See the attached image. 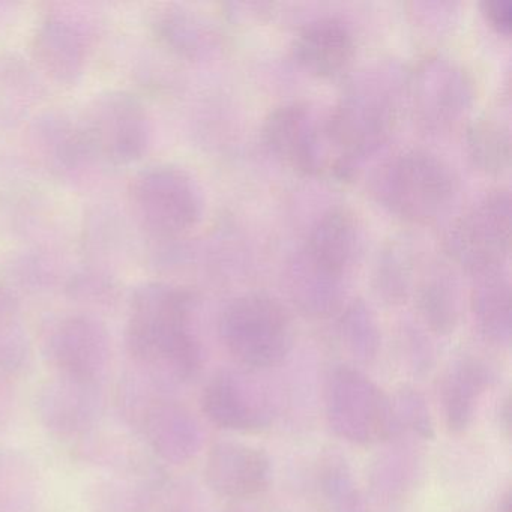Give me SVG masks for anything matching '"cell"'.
I'll return each instance as SVG.
<instances>
[{
	"instance_id": "7",
	"label": "cell",
	"mask_w": 512,
	"mask_h": 512,
	"mask_svg": "<svg viewBox=\"0 0 512 512\" xmlns=\"http://www.w3.org/2000/svg\"><path fill=\"white\" fill-rule=\"evenodd\" d=\"M322 403L329 430L343 442L370 446L392 436L391 395L353 365H335L328 371Z\"/></svg>"
},
{
	"instance_id": "19",
	"label": "cell",
	"mask_w": 512,
	"mask_h": 512,
	"mask_svg": "<svg viewBox=\"0 0 512 512\" xmlns=\"http://www.w3.org/2000/svg\"><path fill=\"white\" fill-rule=\"evenodd\" d=\"M157 26L164 44L191 61L212 58L223 47V35L217 26L184 8H167Z\"/></svg>"
},
{
	"instance_id": "18",
	"label": "cell",
	"mask_w": 512,
	"mask_h": 512,
	"mask_svg": "<svg viewBox=\"0 0 512 512\" xmlns=\"http://www.w3.org/2000/svg\"><path fill=\"white\" fill-rule=\"evenodd\" d=\"M284 287L293 307L308 319L323 320L337 316L349 301V283L320 271L299 251L284 269Z\"/></svg>"
},
{
	"instance_id": "1",
	"label": "cell",
	"mask_w": 512,
	"mask_h": 512,
	"mask_svg": "<svg viewBox=\"0 0 512 512\" xmlns=\"http://www.w3.org/2000/svg\"><path fill=\"white\" fill-rule=\"evenodd\" d=\"M460 176L431 149L409 148L383 161L371 176L370 196L383 211L412 226L445 220L460 196Z\"/></svg>"
},
{
	"instance_id": "13",
	"label": "cell",
	"mask_w": 512,
	"mask_h": 512,
	"mask_svg": "<svg viewBox=\"0 0 512 512\" xmlns=\"http://www.w3.org/2000/svg\"><path fill=\"white\" fill-rule=\"evenodd\" d=\"M85 124L89 145L113 160H133L148 143L146 113L124 94H109L95 101Z\"/></svg>"
},
{
	"instance_id": "16",
	"label": "cell",
	"mask_w": 512,
	"mask_h": 512,
	"mask_svg": "<svg viewBox=\"0 0 512 512\" xmlns=\"http://www.w3.org/2000/svg\"><path fill=\"white\" fill-rule=\"evenodd\" d=\"M473 331L491 349H508L512 337V286L508 268L473 275L466 301Z\"/></svg>"
},
{
	"instance_id": "6",
	"label": "cell",
	"mask_w": 512,
	"mask_h": 512,
	"mask_svg": "<svg viewBox=\"0 0 512 512\" xmlns=\"http://www.w3.org/2000/svg\"><path fill=\"white\" fill-rule=\"evenodd\" d=\"M410 112L418 130L428 136H449L460 130L476 101L472 71L451 56H422L406 76Z\"/></svg>"
},
{
	"instance_id": "3",
	"label": "cell",
	"mask_w": 512,
	"mask_h": 512,
	"mask_svg": "<svg viewBox=\"0 0 512 512\" xmlns=\"http://www.w3.org/2000/svg\"><path fill=\"white\" fill-rule=\"evenodd\" d=\"M218 335L236 367L269 371L289 358L295 323L283 302L266 293H245L227 302Z\"/></svg>"
},
{
	"instance_id": "26",
	"label": "cell",
	"mask_w": 512,
	"mask_h": 512,
	"mask_svg": "<svg viewBox=\"0 0 512 512\" xmlns=\"http://www.w3.org/2000/svg\"><path fill=\"white\" fill-rule=\"evenodd\" d=\"M481 14L485 23L499 37L511 38L512 34V0H484Z\"/></svg>"
},
{
	"instance_id": "9",
	"label": "cell",
	"mask_w": 512,
	"mask_h": 512,
	"mask_svg": "<svg viewBox=\"0 0 512 512\" xmlns=\"http://www.w3.org/2000/svg\"><path fill=\"white\" fill-rule=\"evenodd\" d=\"M131 202L145 229L179 238L202 218L203 196L196 179L179 167H154L133 182Z\"/></svg>"
},
{
	"instance_id": "15",
	"label": "cell",
	"mask_w": 512,
	"mask_h": 512,
	"mask_svg": "<svg viewBox=\"0 0 512 512\" xmlns=\"http://www.w3.org/2000/svg\"><path fill=\"white\" fill-rule=\"evenodd\" d=\"M292 53L296 64L311 77L338 79L352 68L355 61V35L343 20L322 17L298 32Z\"/></svg>"
},
{
	"instance_id": "10",
	"label": "cell",
	"mask_w": 512,
	"mask_h": 512,
	"mask_svg": "<svg viewBox=\"0 0 512 512\" xmlns=\"http://www.w3.org/2000/svg\"><path fill=\"white\" fill-rule=\"evenodd\" d=\"M367 244L361 215L350 206L337 205L313 221L298 251L320 271L349 283L364 262Z\"/></svg>"
},
{
	"instance_id": "17",
	"label": "cell",
	"mask_w": 512,
	"mask_h": 512,
	"mask_svg": "<svg viewBox=\"0 0 512 512\" xmlns=\"http://www.w3.org/2000/svg\"><path fill=\"white\" fill-rule=\"evenodd\" d=\"M368 469V490L382 505H395L412 496L424 470L421 440L391 436Z\"/></svg>"
},
{
	"instance_id": "11",
	"label": "cell",
	"mask_w": 512,
	"mask_h": 512,
	"mask_svg": "<svg viewBox=\"0 0 512 512\" xmlns=\"http://www.w3.org/2000/svg\"><path fill=\"white\" fill-rule=\"evenodd\" d=\"M499 376L496 365L475 352H463L446 365L437 394L443 424L449 433L463 434L472 427Z\"/></svg>"
},
{
	"instance_id": "20",
	"label": "cell",
	"mask_w": 512,
	"mask_h": 512,
	"mask_svg": "<svg viewBox=\"0 0 512 512\" xmlns=\"http://www.w3.org/2000/svg\"><path fill=\"white\" fill-rule=\"evenodd\" d=\"M421 256L409 241L392 239L383 245L371 274L374 293L383 304L400 307L410 301Z\"/></svg>"
},
{
	"instance_id": "23",
	"label": "cell",
	"mask_w": 512,
	"mask_h": 512,
	"mask_svg": "<svg viewBox=\"0 0 512 512\" xmlns=\"http://www.w3.org/2000/svg\"><path fill=\"white\" fill-rule=\"evenodd\" d=\"M316 487L326 512H367V500L347 458L328 451L316 467Z\"/></svg>"
},
{
	"instance_id": "27",
	"label": "cell",
	"mask_w": 512,
	"mask_h": 512,
	"mask_svg": "<svg viewBox=\"0 0 512 512\" xmlns=\"http://www.w3.org/2000/svg\"><path fill=\"white\" fill-rule=\"evenodd\" d=\"M230 512H250L248 509H233V511Z\"/></svg>"
},
{
	"instance_id": "8",
	"label": "cell",
	"mask_w": 512,
	"mask_h": 512,
	"mask_svg": "<svg viewBox=\"0 0 512 512\" xmlns=\"http://www.w3.org/2000/svg\"><path fill=\"white\" fill-rule=\"evenodd\" d=\"M284 398L266 371L233 367L218 371L203 391L206 418L233 433L268 430L283 412Z\"/></svg>"
},
{
	"instance_id": "12",
	"label": "cell",
	"mask_w": 512,
	"mask_h": 512,
	"mask_svg": "<svg viewBox=\"0 0 512 512\" xmlns=\"http://www.w3.org/2000/svg\"><path fill=\"white\" fill-rule=\"evenodd\" d=\"M410 299L415 302L418 322L433 337L454 334L466 311V295L458 269L442 254H422Z\"/></svg>"
},
{
	"instance_id": "21",
	"label": "cell",
	"mask_w": 512,
	"mask_h": 512,
	"mask_svg": "<svg viewBox=\"0 0 512 512\" xmlns=\"http://www.w3.org/2000/svg\"><path fill=\"white\" fill-rule=\"evenodd\" d=\"M337 335L344 352L359 365H373L382 353V326L364 299H349L337 314Z\"/></svg>"
},
{
	"instance_id": "24",
	"label": "cell",
	"mask_w": 512,
	"mask_h": 512,
	"mask_svg": "<svg viewBox=\"0 0 512 512\" xmlns=\"http://www.w3.org/2000/svg\"><path fill=\"white\" fill-rule=\"evenodd\" d=\"M392 403V436H407L412 439H433L434 418L430 404L421 389L416 386H401L394 395Z\"/></svg>"
},
{
	"instance_id": "4",
	"label": "cell",
	"mask_w": 512,
	"mask_h": 512,
	"mask_svg": "<svg viewBox=\"0 0 512 512\" xmlns=\"http://www.w3.org/2000/svg\"><path fill=\"white\" fill-rule=\"evenodd\" d=\"M263 142L275 160L307 176H344L332 107L295 100L275 107L265 119Z\"/></svg>"
},
{
	"instance_id": "2",
	"label": "cell",
	"mask_w": 512,
	"mask_h": 512,
	"mask_svg": "<svg viewBox=\"0 0 512 512\" xmlns=\"http://www.w3.org/2000/svg\"><path fill=\"white\" fill-rule=\"evenodd\" d=\"M406 76L392 62H377L358 71L332 107L344 176L391 139L406 92Z\"/></svg>"
},
{
	"instance_id": "14",
	"label": "cell",
	"mask_w": 512,
	"mask_h": 512,
	"mask_svg": "<svg viewBox=\"0 0 512 512\" xmlns=\"http://www.w3.org/2000/svg\"><path fill=\"white\" fill-rule=\"evenodd\" d=\"M271 461L262 449L238 440L215 443L206 461L209 487L232 500L251 499L268 490Z\"/></svg>"
},
{
	"instance_id": "25",
	"label": "cell",
	"mask_w": 512,
	"mask_h": 512,
	"mask_svg": "<svg viewBox=\"0 0 512 512\" xmlns=\"http://www.w3.org/2000/svg\"><path fill=\"white\" fill-rule=\"evenodd\" d=\"M398 364L409 376L425 377L436 367L437 352L433 335L416 320H403L395 329Z\"/></svg>"
},
{
	"instance_id": "5",
	"label": "cell",
	"mask_w": 512,
	"mask_h": 512,
	"mask_svg": "<svg viewBox=\"0 0 512 512\" xmlns=\"http://www.w3.org/2000/svg\"><path fill=\"white\" fill-rule=\"evenodd\" d=\"M442 256L470 277L508 268L512 245V194L509 187L490 188L448 221L442 233Z\"/></svg>"
},
{
	"instance_id": "22",
	"label": "cell",
	"mask_w": 512,
	"mask_h": 512,
	"mask_svg": "<svg viewBox=\"0 0 512 512\" xmlns=\"http://www.w3.org/2000/svg\"><path fill=\"white\" fill-rule=\"evenodd\" d=\"M466 151L470 163L485 175L499 176L511 167L512 134L508 119L487 115L469 125Z\"/></svg>"
}]
</instances>
